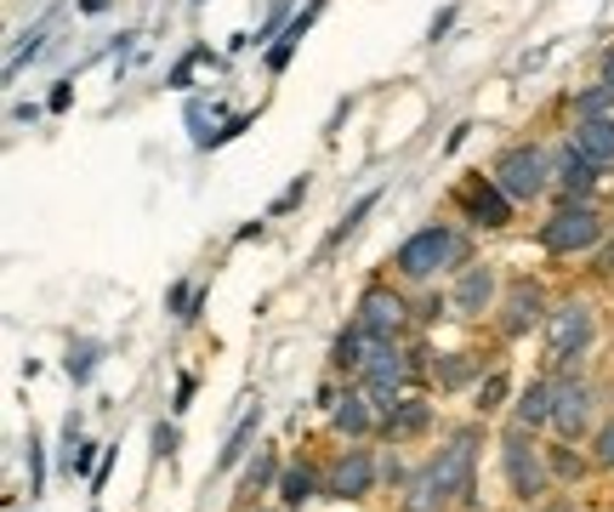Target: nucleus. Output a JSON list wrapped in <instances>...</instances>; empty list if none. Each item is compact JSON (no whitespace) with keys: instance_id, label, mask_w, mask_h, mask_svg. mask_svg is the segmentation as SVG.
<instances>
[{"instance_id":"1","label":"nucleus","mask_w":614,"mask_h":512,"mask_svg":"<svg viewBox=\"0 0 614 512\" xmlns=\"http://www.w3.org/2000/svg\"><path fill=\"white\" fill-rule=\"evenodd\" d=\"M472 444H478L472 427L455 432V439L421 467V478L409 484L404 512H444L450 496H467V507H478V496H472Z\"/></svg>"},{"instance_id":"2","label":"nucleus","mask_w":614,"mask_h":512,"mask_svg":"<svg viewBox=\"0 0 614 512\" xmlns=\"http://www.w3.org/2000/svg\"><path fill=\"white\" fill-rule=\"evenodd\" d=\"M495 188L512 199V205H529V199H541L547 194V183H552V160L541 148H529V143H518V148H506L501 160H495Z\"/></svg>"},{"instance_id":"3","label":"nucleus","mask_w":614,"mask_h":512,"mask_svg":"<svg viewBox=\"0 0 614 512\" xmlns=\"http://www.w3.org/2000/svg\"><path fill=\"white\" fill-rule=\"evenodd\" d=\"M603 240V217L592 211L586 199H569L563 211L541 228V245L552 251V256H575V251H592Z\"/></svg>"},{"instance_id":"4","label":"nucleus","mask_w":614,"mask_h":512,"mask_svg":"<svg viewBox=\"0 0 614 512\" xmlns=\"http://www.w3.org/2000/svg\"><path fill=\"white\" fill-rule=\"evenodd\" d=\"M455 256V234L444 222H432V228H421V234H409L398 251H393V268L404 273V279H432L444 263Z\"/></svg>"},{"instance_id":"5","label":"nucleus","mask_w":614,"mask_h":512,"mask_svg":"<svg viewBox=\"0 0 614 512\" xmlns=\"http://www.w3.org/2000/svg\"><path fill=\"white\" fill-rule=\"evenodd\" d=\"M592 307L586 302H563V307H552V319H547V348H552V358L557 365H575V358L592 348Z\"/></svg>"},{"instance_id":"6","label":"nucleus","mask_w":614,"mask_h":512,"mask_svg":"<svg viewBox=\"0 0 614 512\" xmlns=\"http://www.w3.org/2000/svg\"><path fill=\"white\" fill-rule=\"evenodd\" d=\"M501 455H506L512 496H518V501H541V490H547V467H541V450L529 444V427H512L506 444H501Z\"/></svg>"},{"instance_id":"7","label":"nucleus","mask_w":614,"mask_h":512,"mask_svg":"<svg viewBox=\"0 0 614 512\" xmlns=\"http://www.w3.org/2000/svg\"><path fill=\"white\" fill-rule=\"evenodd\" d=\"M404 296L398 291H388V285H376V291H365V302H358V325L370 330L376 342H393L398 330H404Z\"/></svg>"},{"instance_id":"8","label":"nucleus","mask_w":614,"mask_h":512,"mask_svg":"<svg viewBox=\"0 0 614 512\" xmlns=\"http://www.w3.org/2000/svg\"><path fill=\"white\" fill-rule=\"evenodd\" d=\"M404 353L393 348V342H376L370 348V365L365 370H358V376H365V393L376 399V404H393V393L404 388Z\"/></svg>"},{"instance_id":"9","label":"nucleus","mask_w":614,"mask_h":512,"mask_svg":"<svg viewBox=\"0 0 614 512\" xmlns=\"http://www.w3.org/2000/svg\"><path fill=\"white\" fill-rule=\"evenodd\" d=\"M552 314H547V296H541V285H512L506 291V302H501V337H524V330H535V325H547Z\"/></svg>"},{"instance_id":"10","label":"nucleus","mask_w":614,"mask_h":512,"mask_svg":"<svg viewBox=\"0 0 614 512\" xmlns=\"http://www.w3.org/2000/svg\"><path fill=\"white\" fill-rule=\"evenodd\" d=\"M552 427L563 439H586V427H592V388L586 381H563L557 388V404H552Z\"/></svg>"},{"instance_id":"11","label":"nucleus","mask_w":614,"mask_h":512,"mask_svg":"<svg viewBox=\"0 0 614 512\" xmlns=\"http://www.w3.org/2000/svg\"><path fill=\"white\" fill-rule=\"evenodd\" d=\"M370 484H376V461H370V450H342L336 467H330V496L358 501V496H370Z\"/></svg>"},{"instance_id":"12","label":"nucleus","mask_w":614,"mask_h":512,"mask_svg":"<svg viewBox=\"0 0 614 512\" xmlns=\"http://www.w3.org/2000/svg\"><path fill=\"white\" fill-rule=\"evenodd\" d=\"M461 205H467V217L483 222V228H506V217H512V199L495 188V176H472V183L461 188Z\"/></svg>"},{"instance_id":"13","label":"nucleus","mask_w":614,"mask_h":512,"mask_svg":"<svg viewBox=\"0 0 614 512\" xmlns=\"http://www.w3.org/2000/svg\"><path fill=\"white\" fill-rule=\"evenodd\" d=\"M552 183H557L563 194H569V199H575V194H586V188H592V183H598V166H592V160H586V154H580L575 143H569V148H563V154H557V160H552Z\"/></svg>"},{"instance_id":"14","label":"nucleus","mask_w":614,"mask_h":512,"mask_svg":"<svg viewBox=\"0 0 614 512\" xmlns=\"http://www.w3.org/2000/svg\"><path fill=\"white\" fill-rule=\"evenodd\" d=\"M490 302H495V268H467L461 273V285H455V307L461 314H490Z\"/></svg>"},{"instance_id":"15","label":"nucleus","mask_w":614,"mask_h":512,"mask_svg":"<svg viewBox=\"0 0 614 512\" xmlns=\"http://www.w3.org/2000/svg\"><path fill=\"white\" fill-rule=\"evenodd\" d=\"M575 148L592 166H614V120H580L575 125Z\"/></svg>"},{"instance_id":"16","label":"nucleus","mask_w":614,"mask_h":512,"mask_svg":"<svg viewBox=\"0 0 614 512\" xmlns=\"http://www.w3.org/2000/svg\"><path fill=\"white\" fill-rule=\"evenodd\" d=\"M365 348H376V337H370L365 325H353V330H342V337H336V353H330V365H336V370H365V365H370Z\"/></svg>"},{"instance_id":"17","label":"nucleus","mask_w":614,"mask_h":512,"mask_svg":"<svg viewBox=\"0 0 614 512\" xmlns=\"http://www.w3.org/2000/svg\"><path fill=\"white\" fill-rule=\"evenodd\" d=\"M552 404H557V393L547 388V381H529V393L518 399V427H547L552 422Z\"/></svg>"},{"instance_id":"18","label":"nucleus","mask_w":614,"mask_h":512,"mask_svg":"<svg viewBox=\"0 0 614 512\" xmlns=\"http://www.w3.org/2000/svg\"><path fill=\"white\" fill-rule=\"evenodd\" d=\"M324 7H330V0H314V7H307L302 17H291V29H285V40H279V46L268 51V69H285V63H291V51L302 46V35H307V29H314V17H319Z\"/></svg>"},{"instance_id":"19","label":"nucleus","mask_w":614,"mask_h":512,"mask_svg":"<svg viewBox=\"0 0 614 512\" xmlns=\"http://www.w3.org/2000/svg\"><path fill=\"white\" fill-rule=\"evenodd\" d=\"M336 427L353 432V439H358V432H370V399H365V393H347V399L336 404Z\"/></svg>"},{"instance_id":"20","label":"nucleus","mask_w":614,"mask_h":512,"mask_svg":"<svg viewBox=\"0 0 614 512\" xmlns=\"http://www.w3.org/2000/svg\"><path fill=\"white\" fill-rule=\"evenodd\" d=\"M575 120H614V86H592L575 97Z\"/></svg>"},{"instance_id":"21","label":"nucleus","mask_w":614,"mask_h":512,"mask_svg":"<svg viewBox=\"0 0 614 512\" xmlns=\"http://www.w3.org/2000/svg\"><path fill=\"white\" fill-rule=\"evenodd\" d=\"M421 427H427V404H404V410H393V416L381 422L388 439H409V432H421Z\"/></svg>"},{"instance_id":"22","label":"nucleus","mask_w":614,"mask_h":512,"mask_svg":"<svg viewBox=\"0 0 614 512\" xmlns=\"http://www.w3.org/2000/svg\"><path fill=\"white\" fill-rule=\"evenodd\" d=\"M478 365H483V358H472V353H450L439 365V388H461V381H472Z\"/></svg>"},{"instance_id":"23","label":"nucleus","mask_w":614,"mask_h":512,"mask_svg":"<svg viewBox=\"0 0 614 512\" xmlns=\"http://www.w3.org/2000/svg\"><path fill=\"white\" fill-rule=\"evenodd\" d=\"M314 490H319V484H314V473H307V467H291L285 478H279V496H285L291 507H302V501H314Z\"/></svg>"},{"instance_id":"24","label":"nucleus","mask_w":614,"mask_h":512,"mask_svg":"<svg viewBox=\"0 0 614 512\" xmlns=\"http://www.w3.org/2000/svg\"><path fill=\"white\" fill-rule=\"evenodd\" d=\"M256 422H262V410H250V416L234 427V439H228V450H222V467H234V461L245 455V444H250V432H256Z\"/></svg>"},{"instance_id":"25","label":"nucleus","mask_w":614,"mask_h":512,"mask_svg":"<svg viewBox=\"0 0 614 512\" xmlns=\"http://www.w3.org/2000/svg\"><path fill=\"white\" fill-rule=\"evenodd\" d=\"M370 205H376V194H365V199H358V205H353V211L342 217V228H336V234H330V245H342V240L353 234V228H358V217H365V211H370Z\"/></svg>"},{"instance_id":"26","label":"nucleus","mask_w":614,"mask_h":512,"mask_svg":"<svg viewBox=\"0 0 614 512\" xmlns=\"http://www.w3.org/2000/svg\"><path fill=\"white\" fill-rule=\"evenodd\" d=\"M501 399H506V376H490L478 388V410H501Z\"/></svg>"},{"instance_id":"27","label":"nucleus","mask_w":614,"mask_h":512,"mask_svg":"<svg viewBox=\"0 0 614 512\" xmlns=\"http://www.w3.org/2000/svg\"><path fill=\"white\" fill-rule=\"evenodd\" d=\"M552 473H557V478H580V473H586V461H575L569 450H552Z\"/></svg>"},{"instance_id":"28","label":"nucleus","mask_w":614,"mask_h":512,"mask_svg":"<svg viewBox=\"0 0 614 512\" xmlns=\"http://www.w3.org/2000/svg\"><path fill=\"white\" fill-rule=\"evenodd\" d=\"M592 461H598V467H614V422L598 432V444H592Z\"/></svg>"},{"instance_id":"29","label":"nucleus","mask_w":614,"mask_h":512,"mask_svg":"<svg viewBox=\"0 0 614 512\" xmlns=\"http://www.w3.org/2000/svg\"><path fill=\"white\" fill-rule=\"evenodd\" d=\"M40 478H46V467H40V444L29 439V490L40 496Z\"/></svg>"},{"instance_id":"30","label":"nucleus","mask_w":614,"mask_h":512,"mask_svg":"<svg viewBox=\"0 0 614 512\" xmlns=\"http://www.w3.org/2000/svg\"><path fill=\"white\" fill-rule=\"evenodd\" d=\"M450 23H455V7H444L439 17H432V29H427V40H444V35H450Z\"/></svg>"},{"instance_id":"31","label":"nucleus","mask_w":614,"mask_h":512,"mask_svg":"<svg viewBox=\"0 0 614 512\" xmlns=\"http://www.w3.org/2000/svg\"><path fill=\"white\" fill-rule=\"evenodd\" d=\"M302 194H307V183H302V176H296V183H291L285 194H279V199H273V211H291V205H296Z\"/></svg>"},{"instance_id":"32","label":"nucleus","mask_w":614,"mask_h":512,"mask_svg":"<svg viewBox=\"0 0 614 512\" xmlns=\"http://www.w3.org/2000/svg\"><path fill=\"white\" fill-rule=\"evenodd\" d=\"M285 12H291V0H273V12H268V23H262V40L279 29V17H285Z\"/></svg>"},{"instance_id":"33","label":"nucleus","mask_w":614,"mask_h":512,"mask_svg":"<svg viewBox=\"0 0 614 512\" xmlns=\"http://www.w3.org/2000/svg\"><path fill=\"white\" fill-rule=\"evenodd\" d=\"M603 86H614V51H609V58H603Z\"/></svg>"},{"instance_id":"34","label":"nucleus","mask_w":614,"mask_h":512,"mask_svg":"<svg viewBox=\"0 0 614 512\" xmlns=\"http://www.w3.org/2000/svg\"><path fill=\"white\" fill-rule=\"evenodd\" d=\"M102 7H109V0H81V12H102Z\"/></svg>"}]
</instances>
